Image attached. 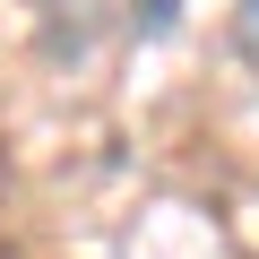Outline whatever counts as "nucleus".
I'll return each instance as SVG.
<instances>
[{
  "label": "nucleus",
  "instance_id": "obj_1",
  "mask_svg": "<svg viewBox=\"0 0 259 259\" xmlns=\"http://www.w3.org/2000/svg\"><path fill=\"white\" fill-rule=\"evenodd\" d=\"M130 35H139V44L173 35V0H139V9H130Z\"/></svg>",
  "mask_w": 259,
  "mask_h": 259
},
{
  "label": "nucleus",
  "instance_id": "obj_2",
  "mask_svg": "<svg viewBox=\"0 0 259 259\" xmlns=\"http://www.w3.org/2000/svg\"><path fill=\"white\" fill-rule=\"evenodd\" d=\"M233 52L259 69V0H242V9H233Z\"/></svg>",
  "mask_w": 259,
  "mask_h": 259
}]
</instances>
